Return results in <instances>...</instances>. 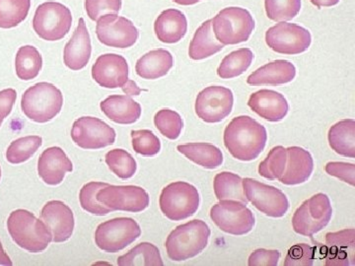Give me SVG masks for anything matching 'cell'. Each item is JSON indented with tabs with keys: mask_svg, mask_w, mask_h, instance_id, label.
I'll return each instance as SVG.
<instances>
[{
	"mask_svg": "<svg viewBox=\"0 0 355 266\" xmlns=\"http://www.w3.org/2000/svg\"><path fill=\"white\" fill-rule=\"evenodd\" d=\"M224 145L235 159L256 160L268 141L266 127L249 116H240L229 123L223 135Z\"/></svg>",
	"mask_w": 355,
	"mask_h": 266,
	"instance_id": "1",
	"label": "cell"
},
{
	"mask_svg": "<svg viewBox=\"0 0 355 266\" xmlns=\"http://www.w3.org/2000/svg\"><path fill=\"white\" fill-rule=\"evenodd\" d=\"M7 229L16 245L30 253H41L53 242L48 226L28 210L13 211L7 220Z\"/></svg>",
	"mask_w": 355,
	"mask_h": 266,
	"instance_id": "2",
	"label": "cell"
},
{
	"mask_svg": "<svg viewBox=\"0 0 355 266\" xmlns=\"http://www.w3.org/2000/svg\"><path fill=\"white\" fill-rule=\"evenodd\" d=\"M209 225L202 220L188 222L178 226L166 240L165 247L170 260L184 261L202 253L209 244Z\"/></svg>",
	"mask_w": 355,
	"mask_h": 266,
	"instance_id": "3",
	"label": "cell"
},
{
	"mask_svg": "<svg viewBox=\"0 0 355 266\" xmlns=\"http://www.w3.org/2000/svg\"><path fill=\"white\" fill-rule=\"evenodd\" d=\"M64 105L62 91L53 84L40 82L27 89L21 99V109L30 120L46 123L60 113Z\"/></svg>",
	"mask_w": 355,
	"mask_h": 266,
	"instance_id": "4",
	"label": "cell"
},
{
	"mask_svg": "<svg viewBox=\"0 0 355 266\" xmlns=\"http://www.w3.org/2000/svg\"><path fill=\"white\" fill-rule=\"evenodd\" d=\"M197 188L186 181H175L165 186L159 198L161 211L171 221L190 218L200 207Z\"/></svg>",
	"mask_w": 355,
	"mask_h": 266,
	"instance_id": "5",
	"label": "cell"
},
{
	"mask_svg": "<svg viewBox=\"0 0 355 266\" xmlns=\"http://www.w3.org/2000/svg\"><path fill=\"white\" fill-rule=\"evenodd\" d=\"M211 20L216 38L224 46L247 42L254 29L253 16L241 7L224 8Z\"/></svg>",
	"mask_w": 355,
	"mask_h": 266,
	"instance_id": "6",
	"label": "cell"
},
{
	"mask_svg": "<svg viewBox=\"0 0 355 266\" xmlns=\"http://www.w3.org/2000/svg\"><path fill=\"white\" fill-rule=\"evenodd\" d=\"M331 216L330 198L324 193H317L305 200L294 212L292 227L297 234L312 238L330 223Z\"/></svg>",
	"mask_w": 355,
	"mask_h": 266,
	"instance_id": "7",
	"label": "cell"
},
{
	"mask_svg": "<svg viewBox=\"0 0 355 266\" xmlns=\"http://www.w3.org/2000/svg\"><path fill=\"white\" fill-rule=\"evenodd\" d=\"M72 26L71 11L60 2H44L36 9L33 29L44 41L62 39Z\"/></svg>",
	"mask_w": 355,
	"mask_h": 266,
	"instance_id": "8",
	"label": "cell"
},
{
	"mask_svg": "<svg viewBox=\"0 0 355 266\" xmlns=\"http://www.w3.org/2000/svg\"><path fill=\"white\" fill-rule=\"evenodd\" d=\"M141 235L139 223L132 218L120 217L100 224L96 229L95 242L106 253H119Z\"/></svg>",
	"mask_w": 355,
	"mask_h": 266,
	"instance_id": "9",
	"label": "cell"
},
{
	"mask_svg": "<svg viewBox=\"0 0 355 266\" xmlns=\"http://www.w3.org/2000/svg\"><path fill=\"white\" fill-rule=\"evenodd\" d=\"M210 218L221 231L234 236L251 232L256 222L247 204L233 200H219L210 209Z\"/></svg>",
	"mask_w": 355,
	"mask_h": 266,
	"instance_id": "10",
	"label": "cell"
},
{
	"mask_svg": "<svg viewBox=\"0 0 355 266\" xmlns=\"http://www.w3.org/2000/svg\"><path fill=\"white\" fill-rule=\"evenodd\" d=\"M243 188L248 202L265 215L282 218L288 211V198L279 188L251 177L243 179Z\"/></svg>",
	"mask_w": 355,
	"mask_h": 266,
	"instance_id": "11",
	"label": "cell"
},
{
	"mask_svg": "<svg viewBox=\"0 0 355 266\" xmlns=\"http://www.w3.org/2000/svg\"><path fill=\"white\" fill-rule=\"evenodd\" d=\"M268 48L282 55H294L305 53L312 43L311 33L292 23L280 22L266 33Z\"/></svg>",
	"mask_w": 355,
	"mask_h": 266,
	"instance_id": "12",
	"label": "cell"
},
{
	"mask_svg": "<svg viewBox=\"0 0 355 266\" xmlns=\"http://www.w3.org/2000/svg\"><path fill=\"white\" fill-rule=\"evenodd\" d=\"M98 202L112 211L139 213L149 206L150 197L144 188L137 186H107L97 193Z\"/></svg>",
	"mask_w": 355,
	"mask_h": 266,
	"instance_id": "13",
	"label": "cell"
},
{
	"mask_svg": "<svg viewBox=\"0 0 355 266\" xmlns=\"http://www.w3.org/2000/svg\"><path fill=\"white\" fill-rule=\"evenodd\" d=\"M234 95L223 86H209L198 93L196 100V113L207 123H220L233 109Z\"/></svg>",
	"mask_w": 355,
	"mask_h": 266,
	"instance_id": "14",
	"label": "cell"
},
{
	"mask_svg": "<svg viewBox=\"0 0 355 266\" xmlns=\"http://www.w3.org/2000/svg\"><path fill=\"white\" fill-rule=\"evenodd\" d=\"M71 139L80 148L97 150L113 145L116 141V132L100 118L83 116L74 121Z\"/></svg>",
	"mask_w": 355,
	"mask_h": 266,
	"instance_id": "15",
	"label": "cell"
},
{
	"mask_svg": "<svg viewBox=\"0 0 355 266\" xmlns=\"http://www.w3.org/2000/svg\"><path fill=\"white\" fill-rule=\"evenodd\" d=\"M96 35L100 43L111 48H128L139 39V33L132 21L118 16L107 14L97 21Z\"/></svg>",
	"mask_w": 355,
	"mask_h": 266,
	"instance_id": "16",
	"label": "cell"
},
{
	"mask_svg": "<svg viewBox=\"0 0 355 266\" xmlns=\"http://www.w3.org/2000/svg\"><path fill=\"white\" fill-rule=\"evenodd\" d=\"M127 60L116 53H106L97 58L92 67V77L101 87L121 88L128 80Z\"/></svg>",
	"mask_w": 355,
	"mask_h": 266,
	"instance_id": "17",
	"label": "cell"
},
{
	"mask_svg": "<svg viewBox=\"0 0 355 266\" xmlns=\"http://www.w3.org/2000/svg\"><path fill=\"white\" fill-rule=\"evenodd\" d=\"M324 258L328 266L355 265V230L345 229L326 235Z\"/></svg>",
	"mask_w": 355,
	"mask_h": 266,
	"instance_id": "18",
	"label": "cell"
},
{
	"mask_svg": "<svg viewBox=\"0 0 355 266\" xmlns=\"http://www.w3.org/2000/svg\"><path fill=\"white\" fill-rule=\"evenodd\" d=\"M41 217L51 231L53 242H67L71 238L76 222L73 212L64 202L51 200L46 203Z\"/></svg>",
	"mask_w": 355,
	"mask_h": 266,
	"instance_id": "19",
	"label": "cell"
},
{
	"mask_svg": "<svg viewBox=\"0 0 355 266\" xmlns=\"http://www.w3.org/2000/svg\"><path fill=\"white\" fill-rule=\"evenodd\" d=\"M248 106L254 113L270 123L284 120L289 111L284 96L268 89H263L250 96Z\"/></svg>",
	"mask_w": 355,
	"mask_h": 266,
	"instance_id": "20",
	"label": "cell"
},
{
	"mask_svg": "<svg viewBox=\"0 0 355 266\" xmlns=\"http://www.w3.org/2000/svg\"><path fill=\"white\" fill-rule=\"evenodd\" d=\"M73 165L60 147H51L42 153L38 161V172L49 186H58L64 181L65 174L72 172Z\"/></svg>",
	"mask_w": 355,
	"mask_h": 266,
	"instance_id": "21",
	"label": "cell"
},
{
	"mask_svg": "<svg viewBox=\"0 0 355 266\" xmlns=\"http://www.w3.org/2000/svg\"><path fill=\"white\" fill-rule=\"evenodd\" d=\"M92 53L90 35L87 26L83 18L79 19L78 25L73 36L65 44L64 51V62L69 69L78 71L88 64Z\"/></svg>",
	"mask_w": 355,
	"mask_h": 266,
	"instance_id": "22",
	"label": "cell"
},
{
	"mask_svg": "<svg viewBox=\"0 0 355 266\" xmlns=\"http://www.w3.org/2000/svg\"><path fill=\"white\" fill-rule=\"evenodd\" d=\"M286 151V171L279 181L286 186H297L306 183L314 171L312 155L309 151L299 146L288 147Z\"/></svg>",
	"mask_w": 355,
	"mask_h": 266,
	"instance_id": "23",
	"label": "cell"
},
{
	"mask_svg": "<svg viewBox=\"0 0 355 266\" xmlns=\"http://www.w3.org/2000/svg\"><path fill=\"white\" fill-rule=\"evenodd\" d=\"M296 76V69L288 60H279L263 65L247 78L252 86L282 85L291 82Z\"/></svg>",
	"mask_w": 355,
	"mask_h": 266,
	"instance_id": "24",
	"label": "cell"
},
{
	"mask_svg": "<svg viewBox=\"0 0 355 266\" xmlns=\"http://www.w3.org/2000/svg\"><path fill=\"white\" fill-rule=\"evenodd\" d=\"M100 107L107 118L119 125H132L141 116V106L130 96H110Z\"/></svg>",
	"mask_w": 355,
	"mask_h": 266,
	"instance_id": "25",
	"label": "cell"
},
{
	"mask_svg": "<svg viewBox=\"0 0 355 266\" xmlns=\"http://www.w3.org/2000/svg\"><path fill=\"white\" fill-rule=\"evenodd\" d=\"M188 31V20L182 11L167 9L158 16L154 23V32L159 41L164 44H176Z\"/></svg>",
	"mask_w": 355,
	"mask_h": 266,
	"instance_id": "26",
	"label": "cell"
},
{
	"mask_svg": "<svg viewBox=\"0 0 355 266\" xmlns=\"http://www.w3.org/2000/svg\"><path fill=\"white\" fill-rule=\"evenodd\" d=\"M174 65V57L169 51L159 48L142 55L135 64L137 76L147 80L165 76Z\"/></svg>",
	"mask_w": 355,
	"mask_h": 266,
	"instance_id": "27",
	"label": "cell"
},
{
	"mask_svg": "<svg viewBox=\"0 0 355 266\" xmlns=\"http://www.w3.org/2000/svg\"><path fill=\"white\" fill-rule=\"evenodd\" d=\"M224 44L219 43L212 29V20H207L196 31L191 39L189 55L191 60H202L219 53Z\"/></svg>",
	"mask_w": 355,
	"mask_h": 266,
	"instance_id": "28",
	"label": "cell"
},
{
	"mask_svg": "<svg viewBox=\"0 0 355 266\" xmlns=\"http://www.w3.org/2000/svg\"><path fill=\"white\" fill-rule=\"evenodd\" d=\"M331 148L343 157L355 158V121H338L328 133Z\"/></svg>",
	"mask_w": 355,
	"mask_h": 266,
	"instance_id": "29",
	"label": "cell"
},
{
	"mask_svg": "<svg viewBox=\"0 0 355 266\" xmlns=\"http://www.w3.org/2000/svg\"><path fill=\"white\" fill-rule=\"evenodd\" d=\"M177 150L186 156L191 162L202 166L205 169H216L223 163V154L214 144L198 142V143L178 145Z\"/></svg>",
	"mask_w": 355,
	"mask_h": 266,
	"instance_id": "30",
	"label": "cell"
},
{
	"mask_svg": "<svg viewBox=\"0 0 355 266\" xmlns=\"http://www.w3.org/2000/svg\"><path fill=\"white\" fill-rule=\"evenodd\" d=\"M43 67V57L33 46H21L15 57V69L18 78L29 81L36 78Z\"/></svg>",
	"mask_w": 355,
	"mask_h": 266,
	"instance_id": "31",
	"label": "cell"
},
{
	"mask_svg": "<svg viewBox=\"0 0 355 266\" xmlns=\"http://www.w3.org/2000/svg\"><path fill=\"white\" fill-rule=\"evenodd\" d=\"M214 193L218 200H233L248 204L243 188V179L234 172H222L214 177Z\"/></svg>",
	"mask_w": 355,
	"mask_h": 266,
	"instance_id": "32",
	"label": "cell"
},
{
	"mask_svg": "<svg viewBox=\"0 0 355 266\" xmlns=\"http://www.w3.org/2000/svg\"><path fill=\"white\" fill-rule=\"evenodd\" d=\"M118 265L162 266V256L157 247L150 242H141L118 258Z\"/></svg>",
	"mask_w": 355,
	"mask_h": 266,
	"instance_id": "33",
	"label": "cell"
},
{
	"mask_svg": "<svg viewBox=\"0 0 355 266\" xmlns=\"http://www.w3.org/2000/svg\"><path fill=\"white\" fill-rule=\"evenodd\" d=\"M253 60L254 53L250 48L232 51L222 60L217 69V76L222 79L235 78L244 73L251 66Z\"/></svg>",
	"mask_w": 355,
	"mask_h": 266,
	"instance_id": "34",
	"label": "cell"
},
{
	"mask_svg": "<svg viewBox=\"0 0 355 266\" xmlns=\"http://www.w3.org/2000/svg\"><path fill=\"white\" fill-rule=\"evenodd\" d=\"M31 0H0V28L11 29L27 18Z\"/></svg>",
	"mask_w": 355,
	"mask_h": 266,
	"instance_id": "35",
	"label": "cell"
},
{
	"mask_svg": "<svg viewBox=\"0 0 355 266\" xmlns=\"http://www.w3.org/2000/svg\"><path fill=\"white\" fill-rule=\"evenodd\" d=\"M43 144V139L37 135L21 137L11 142L6 151V159L10 164H22L38 151Z\"/></svg>",
	"mask_w": 355,
	"mask_h": 266,
	"instance_id": "36",
	"label": "cell"
},
{
	"mask_svg": "<svg viewBox=\"0 0 355 266\" xmlns=\"http://www.w3.org/2000/svg\"><path fill=\"white\" fill-rule=\"evenodd\" d=\"M109 169L121 179H130L137 172V161L123 149H114L105 156Z\"/></svg>",
	"mask_w": 355,
	"mask_h": 266,
	"instance_id": "37",
	"label": "cell"
},
{
	"mask_svg": "<svg viewBox=\"0 0 355 266\" xmlns=\"http://www.w3.org/2000/svg\"><path fill=\"white\" fill-rule=\"evenodd\" d=\"M287 151L284 146L273 147L259 166V174L270 181L279 179L286 171Z\"/></svg>",
	"mask_w": 355,
	"mask_h": 266,
	"instance_id": "38",
	"label": "cell"
},
{
	"mask_svg": "<svg viewBox=\"0 0 355 266\" xmlns=\"http://www.w3.org/2000/svg\"><path fill=\"white\" fill-rule=\"evenodd\" d=\"M265 8L268 19L286 22L300 12L301 0H265Z\"/></svg>",
	"mask_w": 355,
	"mask_h": 266,
	"instance_id": "39",
	"label": "cell"
},
{
	"mask_svg": "<svg viewBox=\"0 0 355 266\" xmlns=\"http://www.w3.org/2000/svg\"><path fill=\"white\" fill-rule=\"evenodd\" d=\"M107 186H109V184L100 183V181H91L84 184L79 193V200L83 209L97 216L107 215L112 212L111 209L103 205L97 200L98 191Z\"/></svg>",
	"mask_w": 355,
	"mask_h": 266,
	"instance_id": "40",
	"label": "cell"
},
{
	"mask_svg": "<svg viewBox=\"0 0 355 266\" xmlns=\"http://www.w3.org/2000/svg\"><path fill=\"white\" fill-rule=\"evenodd\" d=\"M154 125L163 136L176 140L181 135L184 127L183 118L172 109H161L154 116Z\"/></svg>",
	"mask_w": 355,
	"mask_h": 266,
	"instance_id": "41",
	"label": "cell"
},
{
	"mask_svg": "<svg viewBox=\"0 0 355 266\" xmlns=\"http://www.w3.org/2000/svg\"><path fill=\"white\" fill-rule=\"evenodd\" d=\"M130 135H132L133 150L139 155L153 157L160 152V140L151 130H132Z\"/></svg>",
	"mask_w": 355,
	"mask_h": 266,
	"instance_id": "42",
	"label": "cell"
},
{
	"mask_svg": "<svg viewBox=\"0 0 355 266\" xmlns=\"http://www.w3.org/2000/svg\"><path fill=\"white\" fill-rule=\"evenodd\" d=\"M316 258V247L297 244L289 249L284 260L286 266H312Z\"/></svg>",
	"mask_w": 355,
	"mask_h": 266,
	"instance_id": "43",
	"label": "cell"
},
{
	"mask_svg": "<svg viewBox=\"0 0 355 266\" xmlns=\"http://www.w3.org/2000/svg\"><path fill=\"white\" fill-rule=\"evenodd\" d=\"M121 8V0H85L88 17L98 21L107 14H118Z\"/></svg>",
	"mask_w": 355,
	"mask_h": 266,
	"instance_id": "44",
	"label": "cell"
},
{
	"mask_svg": "<svg viewBox=\"0 0 355 266\" xmlns=\"http://www.w3.org/2000/svg\"><path fill=\"white\" fill-rule=\"evenodd\" d=\"M331 177H338L340 181L355 186V165L347 162H329L324 168Z\"/></svg>",
	"mask_w": 355,
	"mask_h": 266,
	"instance_id": "45",
	"label": "cell"
},
{
	"mask_svg": "<svg viewBox=\"0 0 355 266\" xmlns=\"http://www.w3.org/2000/svg\"><path fill=\"white\" fill-rule=\"evenodd\" d=\"M280 253L277 249H259L249 256L250 266H275L279 265Z\"/></svg>",
	"mask_w": 355,
	"mask_h": 266,
	"instance_id": "46",
	"label": "cell"
},
{
	"mask_svg": "<svg viewBox=\"0 0 355 266\" xmlns=\"http://www.w3.org/2000/svg\"><path fill=\"white\" fill-rule=\"evenodd\" d=\"M17 99V93L14 89H4L0 91V125L4 118L10 114Z\"/></svg>",
	"mask_w": 355,
	"mask_h": 266,
	"instance_id": "47",
	"label": "cell"
},
{
	"mask_svg": "<svg viewBox=\"0 0 355 266\" xmlns=\"http://www.w3.org/2000/svg\"><path fill=\"white\" fill-rule=\"evenodd\" d=\"M121 89H123V93L128 96H139L142 91L137 84L130 79H128V82Z\"/></svg>",
	"mask_w": 355,
	"mask_h": 266,
	"instance_id": "48",
	"label": "cell"
},
{
	"mask_svg": "<svg viewBox=\"0 0 355 266\" xmlns=\"http://www.w3.org/2000/svg\"><path fill=\"white\" fill-rule=\"evenodd\" d=\"M311 3L314 4L318 8H322V7H331L335 6L340 0H310Z\"/></svg>",
	"mask_w": 355,
	"mask_h": 266,
	"instance_id": "49",
	"label": "cell"
},
{
	"mask_svg": "<svg viewBox=\"0 0 355 266\" xmlns=\"http://www.w3.org/2000/svg\"><path fill=\"white\" fill-rule=\"evenodd\" d=\"M12 261L10 258L7 256L6 251H4L3 247H2L1 242H0V265H12Z\"/></svg>",
	"mask_w": 355,
	"mask_h": 266,
	"instance_id": "50",
	"label": "cell"
},
{
	"mask_svg": "<svg viewBox=\"0 0 355 266\" xmlns=\"http://www.w3.org/2000/svg\"><path fill=\"white\" fill-rule=\"evenodd\" d=\"M175 3L179 4V6H193V4L198 3V2L202 1V0H173Z\"/></svg>",
	"mask_w": 355,
	"mask_h": 266,
	"instance_id": "51",
	"label": "cell"
},
{
	"mask_svg": "<svg viewBox=\"0 0 355 266\" xmlns=\"http://www.w3.org/2000/svg\"><path fill=\"white\" fill-rule=\"evenodd\" d=\"M0 179H1V167H0Z\"/></svg>",
	"mask_w": 355,
	"mask_h": 266,
	"instance_id": "52",
	"label": "cell"
},
{
	"mask_svg": "<svg viewBox=\"0 0 355 266\" xmlns=\"http://www.w3.org/2000/svg\"><path fill=\"white\" fill-rule=\"evenodd\" d=\"M0 127H1V125H0Z\"/></svg>",
	"mask_w": 355,
	"mask_h": 266,
	"instance_id": "53",
	"label": "cell"
}]
</instances>
